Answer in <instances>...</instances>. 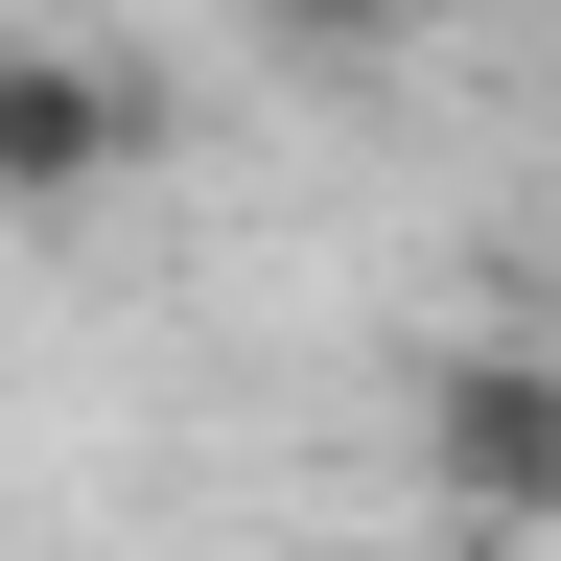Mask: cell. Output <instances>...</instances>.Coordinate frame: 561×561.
I'll use <instances>...</instances> for the list:
<instances>
[{
    "mask_svg": "<svg viewBox=\"0 0 561 561\" xmlns=\"http://www.w3.org/2000/svg\"><path fill=\"white\" fill-rule=\"evenodd\" d=\"M257 24H305V47H398V24H445V0H257Z\"/></svg>",
    "mask_w": 561,
    "mask_h": 561,
    "instance_id": "3",
    "label": "cell"
},
{
    "mask_svg": "<svg viewBox=\"0 0 561 561\" xmlns=\"http://www.w3.org/2000/svg\"><path fill=\"white\" fill-rule=\"evenodd\" d=\"M140 70H94V47H0V210H94L117 164H140Z\"/></svg>",
    "mask_w": 561,
    "mask_h": 561,
    "instance_id": "2",
    "label": "cell"
},
{
    "mask_svg": "<svg viewBox=\"0 0 561 561\" xmlns=\"http://www.w3.org/2000/svg\"><path fill=\"white\" fill-rule=\"evenodd\" d=\"M421 491L468 538H538L561 515V351H445L421 375Z\"/></svg>",
    "mask_w": 561,
    "mask_h": 561,
    "instance_id": "1",
    "label": "cell"
}]
</instances>
